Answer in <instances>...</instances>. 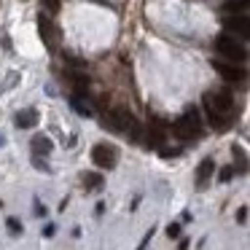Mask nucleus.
<instances>
[{"label": "nucleus", "instance_id": "obj_1", "mask_svg": "<svg viewBox=\"0 0 250 250\" xmlns=\"http://www.w3.org/2000/svg\"><path fill=\"white\" fill-rule=\"evenodd\" d=\"M103 126H105V129H113V132H126L132 140H140V137H143L140 121H137L126 108H113V110H110V116H105Z\"/></svg>", "mask_w": 250, "mask_h": 250}, {"label": "nucleus", "instance_id": "obj_2", "mask_svg": "<svg viewBox=\"0 0 250 250\" xmlns=\"http://www.w3.org/2000/svg\"><path fill=\"white\" fill-rule=\"evenodd\" d=\"M172 135L180 137V140H194V137H202V119H199V110L194 105L183 110L178 121L172 124Z\"/></svg>", "mask_w": 250, "mask_h": 250}, {"label": "nucleus", "instance_id": "obj_3", "mask_svg": "<svg viewBox=\"0 0 250 250\" xmlns=\"http://www.w3.org/2000/svg\"><path fill=\"white\" fill-rule=\"evenodd\" d=\"M215 51L221 57H226L229 62H237V65H242V62L248 60V49H245L234 35H218L215 38Z\"/></svg>", "mask_w": 250, "mask_h": 250}, {"label": "nucleus", "instance_id": "obj_4", "mask_svg": "<svg viewBox=\"0 0 250 250\" xmlns=\"http://www.w3.org/2000/svg\"><path fill=\"white\" fill-rule=\"evenodd\" d=\"M205 110H207V113L231 116V113H234V97H231V92H229V89L207 92V94H205Z\"/></svg>", "mask_w": 250, "mask_h": 250}, {"label": "nucleus", "instance_id": "obj_5", "mask_svg": "<svg viewBox=\"0 0 250 250\" xmlns=\"http://www.w3.org/2000/svg\"><path fill=\"white\" fill-rule=\"evenodd\" d=\"M38 33H41V41H43V46L49 51L60 49V30H57V24L51 22L49 17H43V14L38 17Z\"/></svg>", "mask_w": 250, "mask_h": 250}, {"label": "nucleus", "instance_id": "obj_6", "mask_svg": "<svg viewBox=\"0 0 250 250\" xmlns=\"http://www.w3.org/2000/svg\"><path fill=\"white\" fill-rule=\"evenodd\" d=\"M92 162L100 169H113L116 162H119V151L113 146H108V143H100V146L92 148Z\"/></svg>", "mask_w": 250, "mask_h": 250}, {"label": "nucleus", "instance_id": "obj_7", "mask_svg": "<svg viewBox=\"0 0 250 250\" xmlns=\"http://www.w3.org/2000/svg\"><path fill=\"white\" fill-rule=\"evenodd\" d=\"M223 27L229 30V33L239 35V38H248L250 35V22L245 14H229V17H223Z\"/></svg>", "mask_w": 250, "mask_h": 250}, {"label": "nucleus", "instance_id": "obj_8", "mask_svg": "<svg viewBox=\"0 0 250 250\" xmlns=\"http://www.w3.org/2000/svg\"><path fill=\"white\" fill-rule=\"evenodd\" d=\"M212 70L218 76H223L226 81H242L245 78V70L237 65V62H221V60H212Z\"/></svg>", "mask_w": 250, "mask_h": 250}, {"label": "nucleus", "instance_id": "obj_9", "mask_svg": "<svg viewBox=\"0 0 250 250\" xmlns=\"http://www.w3.org/2000/svg\"><path fill=\"white\" fill-rule=\"evenodd\" d=\"M140 140H143V146H146V148H159V146H162V143H164V126H162V121L151 119L146 137H140Z\"/></svg>", "mask_w": 250, "mask_h": 250}, {"label": "nucleus", "instance_id": "obj_10", "mask_svg": "<svg viewBox=\"0 0 250 250\" xmlns=\"http://www.w3.org/2000/svg\"><path fill=\"white\" fill-rule=\"evenodd\" d=\"M212 172H215V164H212V159H205V162L199 164V169H196V186H199V188H205L207 180L212 178Z\"/></svg>", "mask_w": 250, "mask_h": 250}, {"label": "nucleus", "instance_id": "obj_11", "mask_svg": "<svg viewBox=\"0 0 250 250\" xmlns=\"http://www.w3.org/2000/svg\"><path fill=\"white\" fill-rule=\"evenodd\" d=\"M51 148H54V143H51L46 135H35L33 137V153L35 156H49Z\"/></svg>", "mask_w": 250, "mask_h": 250}, {"label": "nucleus", "instance_id": "obj_12", "mask_svg": "<svg viewBox=\"0 0 250 250\" xmlns=\"http://www.w3.org/2000/svg\"><path fill=\"white\" fill-rule=\"evenodd\" d=\"M14 121H17L19 129H30V126L38 124V113H35V110H19Z\"/></svg>", "mask_w": 250, "mask_h": 250}, {"label": "nucleus", "instance_id": "obj_13", "mask_svg": "<svg viewBox=\"0 0 250 250\" xmlns=\"http://www.w3.org/2000/svg\"><path fill=\"white\" fill-rule=\"evenodd\" d=\"M223 11L226 14H245L248 11V0H226L223 3Z\"/></svg>", "mask_w": 250, "mask_h": 250}, {"label": "nucleus", "instance_id": "obj_14", "mask_svg": "<svg viewBox=\"0 0 250 250\" xmlns=\"http://www.w3.org/2000/svg\"><path fill=\"white\" fill-rule=\"evenodd\" d=\"M70 105H73V110H76L78 116H92V108H89V105H83L78 94H73V97H70Z\"/></svg>", "mask_w": 250, "mask_h": 250}, {"label": "nucleus", "instance_id": "obj_15", "mask_svg": "<svg viewBox=\"0 0 250 250\" xmlns=\"http://www.w3.org/2000/svg\"><path fill=\"white\" fill-rule=\"evenodd\" d=\"M83 183H89L86 188H97V186H103V178H100V175H83Z\"/></svg>", "mask_w": 250, "mask_h": 250}, {"label": "nucleus", "instance_id": "obj_16", "mask_svg": "<svg viewBox=\"0 0 250 250\" xmlns=\"http://www.w3.org/2000/svg\"><path fill=\"white\" fill-rule=\"evenodd\" d=\"M159 153H162L164 159H175V156H180V148H167V146H159Z\"/></svg>", "mask_w": 250, "mask_h": 250}, {"label": "nucleus", "instance_id": "obj_17", "mask_svg": "<svg viewBox=\"0 0 250 250\" xmlns=\"http://www.w3.org/2000/svg\"><path fill=\"white\" fill-rule=\"evenodd\" d=\"M41 3H43V8L49 14H57V11H60V6H62V0H41Z\"/></svg>", "mask_w": 250, "mask_h": 250}, {"label": "nucleus", "instance_id": "obj_18", "mask_svg": "<svg viewBox=\"0 0 250 250\" xmlns=\"http://www.w3.org/2000/svg\"><path fill=\"white\" fill-rule=\"evenodd\" d=\"M8 231H11V234H22V223H19L17 218H8Z\"/></svg>", "mask_w": 250, "mask_h": 250}, {"label": "nucleus", "instance_id": "obj_19", "mask_svg": "<svg viewBox=\"0 0 250 250\" xmlns=\"http://www.w3.org/2000/svg\"><path fill=\"white\" fill-rule=\"evenodd\" d=\"M167 237L169 239H178L180 237V226H178V223H169V226H167Z\"/></svg>", "mask_w": 250, "mask_h": 250}, {"label": "nucleus", "instance_id": "obj_20", "mask_svg": "<svg viewBox=\"0 0 250 250\" xmlns=\"http://www.w3.org/2000/svg\"><path fill=\"white\" fill-rule=\"evenodd\" d=\"M218 178H221L223 183H226V180H231V178H234V167H223V169H221V175H218Z\"/></svg>", "mask_w": 250, "mask_h": 250}, {"label": "nucleus", "instance_id": "obj_21", "mask_svg": "<svg viewBox=\"0 0 250 250\" xmlns=\"http://www.w3.org/2000/svg\"><path fill=\"white\" fill-rule=\"evenodd\" d=\"M245 218H248V210H245V207H242V210L237 212V221H239V223H245Z\"/></svg>", "mask_w": 250, "mask_h": 250}, {"label": "nucleus", "instance_id": "obj_22", "mask_svg": "<svg viewBox=\"0 0 250 250\" xmlns=\"http://www.w3.org/2000/svg\"><path fill=\"white\" fill-rule=\"evenodd\" d=\"M35 215H46V207H41V202H35Z\"/></svg>", "mask_w": 250, "mask_h": 250}, {"label": "nucleus", "instance_id": "obj_23", "mask_svg": "<svg viewBox=\"0 0 250 250\" xmlns=\"http://www.w3.org/2000/svg\"><path fill=\"white\" fill-rule=\"evenodd\" d=\"M0 146H6V135L3 132H0Z\"/></svg>", "mask_w": 250, "mask_h": 250}]
</instances>
